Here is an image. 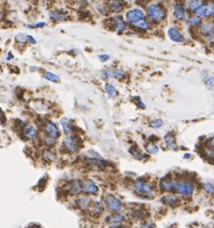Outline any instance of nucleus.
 I'll list each match as a JSON object with an SVG mask.
<instances>
[{"mask_svg":"<svg viewBox=\"0 0 214 228\" xmlns=\"http://www.w3.org/2000/svg\"><path fill=\"white\" fill-rule=\"evenodd\" d=\"M91 203V199L87 196H82L76 200V204L80 209H87Z\"/></svg>","mask_w":214,"mask_h":228,"instance_id":"a878e982","label":"nucleus"},{"mask_svg":"<svg viewBox=\"0 0 214 228\" xmlns=\"http://www.w3.org/2000/svg\"><path fill=\"white\" fill-rule=\"evenodd\" d=\"M140 228H152V224L151 223H143Z\"/></svg>","mask_w":214,"mask_h":228,"instance_id":"09e8293b","label":"nucleus"},{"mask_svg":"<svg viewBox=\"0 0 214 228\" xmlns=\"http://www.w3.org/2000/svg\"><path fill=\"white\" fill-rule=\"evenodd\" d=\"M174 16L178 21H183L185 18V11L182 4H177L174 9Z\"/></svg>","mask_w":214,"mask_h":228,"instance_id":"5701e85b","label":"nucleus"},{"mask_svg":"<svg viewBox=\"0 0 214 228\" xmlns=\"http://www.w3.org/2000/svg\"><path fill=\"white\" fill-rule=\"evenodd\" d=\"M204 153H205V156H206L207 158H209V159H214V151H213V150L207 149V150L204 151Z\"/></svg>","mask_w":214,"mask_h":228,"instance_id":"c03bdc74","label":"nucleus"},{"mask_svg":"<svg viewBox=\"0 0 214 228\" xmlns=\"http://www.w3.org/2000/svg\"><path fill=\"white\" fill-rule=\"evenodd\" d=\"M130 26L132 28H135L136 30H140V31H148L151 29V24L146 19H142V21H140L134 24H130Z\"/></svg>","mask_w":214,"mask_h":228,"instance_id":"412c9836","label":"nucleus"},{"mask_svg":"<svg viewBox=\"0 0 214 228\" xmlns=\"http://www.w3.org/2000/svg\"><path fill=\"white\" fill-rule=\"evenodd\" d=\"M91 155H92V158H96V159H102V157L97 154V152H94V151H91Z\"/></svg>","mask_w":214,"mask_h":228,"instance_id":"49530a36","label":"nucleus"},{"mask_svg":"<svg viewBox=\"0 0 214 228\" xmlns=\"http://www.w3.org/2000/svg\"><path fill=\"white\" fill-rule=\"evenodd\" d=\"M124 219H125V218L124 216H121V214H113V216H111L108 218V221H109L110 223L116 224V223L123 222Z\"/></svg>","mask_w":214,"mask_h":228,"instance_id":"c756f323","label":"nucleus"},{"mask_svg":"<svg viewBox=\"0 0 214 228\" xmlns=\"http://www.w3.org/2000/svg\"><path fill=\"white\" fill-rule=\"evenodd\" d=\"M187 22H188V24H190L192 26H198V25L201 24V18L198 17V16L191 17L190 18H188Z\"/></svg>","mask_w":214,"mask_h":228,"instance_id":"473e14b6","label":"nucleus"},{"mask_svg":"<svg viewBox=\"0 0 214 228\" xmlns=\"http://www.w3.org/2000/svg\"><path fill=\"white\" fill-rule=\"evenodd\" d=\"M95 9L97 10V12L99 13V14L104 15V16H107L110 13L108 8H107V6H104L102 4H96L95 5Z\"/></svg>","mask_w":214,"mask_h":228,"instance_id":"7c9ffc66","label":"nucleus"},{"mask_svg":"<svg viewBox=\"0 0 214 228\" xmlns=\"http://www.w3.org/2000/svg\"><path fill=\"white\" fill-rule=\"evenodd\" d=\"M196 14L198 17L204 18L214 16V1H210L204 4L203 7H201L198 11H196Z\"/></svg>","mask_w":214,"mask_h":228,"instance_id":"0eeeda50","label":"nucleus"},{"mask_svg":"<svg viewBox=\"0 0 214 228\" xmlns=\"http://www.w3.org/2000/svg\"><path fill=\"white\" fill-rule=\"evenodd\" d=\"M124 7V4L122 0H109L107 3V8L111 13H120Z\"/></svg>","mask_w":214,"mask_h":228,"instance_id":"f8f14e48","label":"nucleus"},{"mask_svg":"<svg viewBox=\"0 0 214 228\" xmlns=\"http://www.w3.org/2000/svg\"><path fill=\"white\" fill-rule=\"evenodd\" d=\"M176 181L171 179H162L160 181L159 187L163 191H175Z\"/></svg>","mask_w":214,"mask_h":228,"instance_id":"4468645a","label":"nucleus"},{"mask_svg":"<svg viewBox=\"0 0 214 228\" xmlns=\"http://www.w3.org/2000/svg\"><path fill=\"white\" fill-rule=\"evenodd\" d=\"M104 202H105L106 207L112 212L119 213V212H121L122 209H123V205L121 203V201H120L118 198H116L115 196H113V195L107 196L105 198V200H104Z\"/></svg>","mask_w":214,"mask_h":228,"instance_id":"423d86ee","label":"nucleus"},{"mask_svg":"<svg viewBox=\"0 0 214 228\" xmlns=\"http://www.w3.org/2000/svg\"><path fill=\"white\" fill-rule=\"evenodd\" d=\"M69 191L71 193H79L83 191V183L81 181H73L69 185Z\"/></svg>","mask_w":214,"mask_h":228,"instance_id":"aec40b11","label":"nucleus"},{"mask_svg":"<svg viewBox=\"0 0 214 228\" xmlns=\"http://www.w3.org/2000/svg\"><path fill=\"white\" fill-rule=\"evenodd\" d=\"M25 38H26V42H27L28 44H30V45H37L36 39H35L34 37H32L31 35L26 34V35H25Z\"/></svg>","mask_w":214,"mask_h":228,"instance_id":"a19ab883","label":"nucleus"},{"mask_svg":"<svg viewBox=\"0 0 214 228\" xmlns=\"http://www.w3.org/2000/svg\"><path fill=\"white\" fill-rule=\"evenodd\" d=\"M63 145L65 146V148L70 152H76L79 148L77 140L73 136L66 137L63 141Z\"/></svg>","mask_w":214,"mask_h":228,"instance_id":"9b49d317","label":"nucleus"},{"mask_svg":"<svg viewBox=\"0 0 214 228\" xmlns=\"http://www.w3.org/2000/svg\"><path fill=\"white\" fill-rule=\"evenodd\" d=\"M44 128L46 132V136H51L55 139H57L60 136V130L55 123L51 121H45L44 124Z\"/></svg>","mask_w":214,"mask_h":228,"instance_id":"1a4fd4ad","label":"nucleus"},{"mask_svg":"<svg viewBox=\"0 0 214 228\" xmlns=\"http://www.w3.org/2000/svg\"><path fill=\"white\" fill-rule=\"evenodd\" d=\"M204 4H205L204 0H187V8L193 12L198 11Z\"/></svg>","mask_w":214,"mask_h":228,"instance_id":"6ab92c4d","label":"nucleus"},{"mask_svg":"<svg viewBox=\"0 0 214 228\" xmlns=\"http://www.w3.org/2000/svg\"><path fill=\"white\" fill-rule=\"evenodd\" d=\"M3 17H4V14H3L1 11H0V21H1V19L3 18Z\"/></svg>","mask_w":214,"mask_h":228,"instance_id":"3c124183","label":"nucleus"},{"mask_svg":"<svg viewBox=\"0 0 214 228\" xmlns=\"http://www.w3.org/2000/svg\"><path fill=\"white\" fill-rule=\"evenodd\" d=\"M147 16L153 23H160L166 18V10L161 4L151 3L147 7Z\"/></svg>","mask_w":214,"mask_h":228,"instance_id":"f257e3e1","label":"nucleus"},{"mask_svg":"<svg viewBox=\"0 0 214 228\" xmlns=\"http://www.w3.org/2000/svg\"><path fill=\"white\" fill-rule=\"evenodd\" d=\"M164 141L166 146L171 150H176L177 149V142H176V137L172 132L166 133L164 136Z\"/></svg>","mask_w":214,"mask_h":228,"instance_id":"a211bd4d","label":"nucleus"},{"mask_svg":"<svg viewBox=\"0 0 214 228\" xmlns=\"http://www.w3.org/2000/svg\"><path fill=\"white\" fill-rule=\"evenodd\" d=\"M104 88H105V91H106L107 94H108L109 97L115 98V97L118 96V91H117L116 87L114 85H112L110 83H105Z\"/></svg>","mask_w":214,"mask_h":228,"instance_id":"bb28decb","label":"nucleus"},{"mask_svg":"<svg viewBox=\"0 0 214 228\" xmlns=\"http://www.w3.org/2000/svg\"><path fill=\"white\" fill-rule=\"evenodd\" d=\"M125 77V73L121 69H110L107 68L101 72L102 78H114V79H123Z\"/></svg>","mask_w":214,"mask_h":228,"instance_id":"39448f33","label":"nucleus"},{"mask_svg":"<svg viewBox=\"0 0 214 228\" xmlns=\"http://www.w3.org/2000/svg\"><path fill=\"white\" fill-rule=\"evenodd\" d=\"M23 133L24 136L29 140H35L39 136L38 130L32 125H26L23 128Z\"/></svg>","mask_w":214,"mask_h":228,"instance_id":"ddd939ff","label":"nucleus"},{"mask_svg":"<svg viewBox=\"0 0 214 228\" xmlns=\"http://www.w3.org/2000/svg\"><path fill=\"white\" fill-rule=\"evenodd\" d=\"M200 32L204 36H209L214 34V25L210 22H204L200 28Z\"/></svg>","mask_w":214,"mask_h":228,"instance_id":"4be33fe9","label":"nucleus"},{"mask_svg":"<svg viewBox=\"0 0 214 228\" xmlns=\"http://www.w3.org/2000/svg\"><path fill=\"white\" fill-rule=\"evenodd\" d=\"M72 1H75V2H81L83 0H72Z\"/></svg>","mask_w":214,"mask_h":228,"instance_id":"864d4df0","label":"nucleus"},{"mask_svg":"<svg viewBox=\"0 0 214 228\" xmlns=\"http://www.w3.org/2000/svg\"><path fill=\"white\" fill-rule=\"evenodd\" d=\"M132 217L134 218L135 219H140L142 217H143V214H142V212H140V211H135V212H133L132 213Z\"/></svg>","mask_w":214,"mask_h":228,"instance_id":"37998d69","label":"nucleus"},{"mask_svg":"<svg viewBox=\"0 0 214 228\" xmlns=\"http://www.w3.org/2000/svg\"><path fill=\"white\" fill-rule=\"evenodd\" d=\"M43 77L48 80V81H51V82H60V80H61V78H60V77L58 75H56V73H52V72H44L43 73Z\"/></svg>","mask_w":214,"mask_h":228,"instance_id":"b1692460","label":"nucleus"},{"mask_svg":"<svg viewBox=\"0 0 214 228\" xmlns=\"http://www.w3.org/2000/svg\"><path fill=\"white\" fill-rule=\"evenodd\" d=\"M167 34H168L169 38L172 40L173 42H176V43H182L184 41V38L182 36V34L180 33L177 28L175 27H171L168 29V32H167Z\"/></svg>","mask_w":214,"mask_h":228,"instance_id":"2eb2a0df","label":"nucleus"},{"mask_svg":"<svg viewBox=\"0 0 214 228\" xmlns=\"http://www.w3.org/2000/svg\"><path fill=\"white\" fill-rule=\"evenodd\" d=\"M60 124L62 126V129L65 135H70L71 132V121L70 119L68 118H62L61 121H60Z\"/></svg>","mask_w":214,"mask_h":228,"instance_id":"393cba45","label":"nucleus"},{"mask_svg":"<svg viewBox=\"0 0 214 228\" xmlns=\"http://www.w3.org/2000/svg\"><path fill=\"white\" fill-rule=\"evenodd\" d=\"M125 19L129 24H134L145 19V14L141 9H131L125 13Z\"/></svg>","mask_w":214,"mask_h":228,"instance_id":"20e7f679","label":"nucleus"},{"mask_svg":"<svg viewBox=\"0 0 214 228\" xmlns=\"http://www.w3.org/2000/svg\"><path fill=\"white\" fill-rule=\"evenodd\" d=\"M208 144H209V146H210V148H211V149H214V136H212V137L209 138V140H208Z\"/></svg>","mask_w":214,"mask_h":228,"instance_id":"de8ad7c7","label":"nucleus"},{"mask_svg":"<svg viewBox=\"0 0 214 228\" xmlns=\"http://www.w3.org/2000/svg\"><path fill=\"white\" fill-rule=\"evenodd\" d=\"M13 58H14V55H13L11 52H9V53H8V56H7V60L13 59Z\"/></svg>","mask_w":214,"mask_h":228,"instance_id":"8fccbe9b","label":"nucleus"},{"mask_svg":"<svg viewBox=\"0 0 214 228\" xmlns=\"http://www.w3.org/2000/svg\"><path fill=\"white\" fill-rule=\"evenodd\" d=\"M103 211V207L101 205V203L98 202V201H97V202H95V204H94V212H95L97 214H101Z\"/></svg>","mask_w":214,"mask_h":228,"instance_id":"72a5a7b5","label":"nucleus"},{"mask_svg":"<svg viewBox=\"0 0 214 228\" xmlns=\"http://www.w3.org/2000/svg\"><path fill=\"white\" fill-rule=\"evenodd\" d=\"M190 157H191V155H189V154H186V155L183 156L184 159H188V158H190Z\"/></svg>","mask_w":214,"mask_h":228,"instance_id":"603ef678","label":"nucleus"},{"mask_svg":"<svg viewBox=\"0 0 214 228\" xmlns=\"http://www.w3.org/2000/svg\"><path fill=\"white\" fill-rule=\"evenodd\" d=\"M55 141H56V139H55V138H53V137H51V136H46V137H44V142H45L46 145H48V146L53 145V144L55 143Z\"/></svg>","mask_w":214,"mask_h":228,"instance_id":"ea45409f","label":"nucleus"},{"mask_svg":"<svg viewBox=\"0 0 214 228\" xmlns=\"http://www.w3.org/2000/svg\"><path fill=\"white\" fill-rule=\"evenodd\" d=\"M146 149H147V151H148V153H150V154H156L159 151L158 147L155 144H149L146 147Z\"/></svg>","mask_w":214,"mask_h":228,"instance_id":"f704fd0d","label":"nucleus"},{"mask_svg":"<svg viewBox=\"0 0 214 228\" xmlns=\"http://www.w3.org/2000/svg\"><path fill=\"white\" fill-rule=\"evenodd\" d=\"M83 191L86 193L96 194L98 191V187L92 180H86L83 182Z\"/></svg>","mask_w":214,"mask_h":228,"instance_id":"f3484780","label":"nucleus"},{"mask_svg":"<svg viewBox=\"0 0 214 228\" xmlns=\"http://www.w3.org/2000/svg\"><path fill=\"white\" fill-rule=\"evenodd\" d=\"M133 187H134V190L138 193L142 194V195L151 197V196H153V194H155V191H153L152 187L148 183L143 182V181H140V180L136 181Z\"/></svg>","mask_w":214,"mask_h":228,"instance_id":"7ed1b4c3","label":"nucleus"},{"mask_svg":"<svg viewBox=\"0 0 214 228\" xmlns=\"http://www.w3.org/2000/svg\"><path fill=\"white\" fill-rule=\"evenodd\" d=\"M137 100H136V104H137V106H139V107H141V108H146V104H143V102L141 100V99L140 98H136Z\"/></svg>","mask_w":214,"mask_h":228,"instance_id":"a18cd8bd","label":"nucleus"},{"mask_svg":"<svg viewBox=\"0 0 214 228\" xmlns=\"http://www.w3.org/2000/svg\"><path fill=\"white\" fill-rule=\"evenodd\" d=\"M178 196L174 195V194H168L164 197H162V202L166 205H174L178 201Z\"/></svg>","mask_w":214,"mask_h":228,"instance_id":"c85d7f7f","label":"nucleus"},{"mask_svg":"<svg viewBox=\"0 0 214 228\" xmlns=\"http://www.w3.org/2000/svg\"><path fill=\"white\" fill-rule=\"evenodd\" d=\"M175 191L182 196H190L194 191V185L189 181H183V182H176Z\"/></svg>","mask_w":214,"mask_h":228,"instance_id":"f03ea898","label":"nucleus"},{"mask_svg":"<svg viewBox=\"0 0 214 228\" xmlns=\"http://www.w3.org/2000/svg\"><path fill=\"white\" fill-rule=\"evenodd\" d=\"M56 155L54 154V152L49 150V149H45L43 152V159L45 160V162H53L55 159Z\"/></svg>","mask_w":214,"mask_h":228,"instance_id":"cd10ccee","label":"nucleus"},{"mask_svg":"<svg viewBox=\"0 0 214 228\" xmlns=\"http://www.w3.org/2000/svg\"><path fill=\"white\" fill-rule=\"evenodd\" d=\"M44 26H46V23L44 22H39L35 24H29L28 28H43Z\"/></svg>","mask_w":214,"mask_h":228,"instance_id":"58836bf2","label":"nucleus"},{"mask_svg":"<svg viewBox=\"0 0 214 228\" xmlns=\"http://www.w3.org/2000/svg\"><path fill=\"white\" fill-rule=\"evenodd\" d=\"M48 17L51 21L57 22H68L71 18L69 14L67 12L61 11V10H53L48 13Z\"/></svg>","mask_w":214,"mask_h":228,"instance_id":"6e6552de","label":"nucleus"},{"mask_svg":"<svg viewBox=\"0 0 214 228\" xmlns=\"http://www.w3.org/2000/svg\"><path fill=\"white\" fill-rule=\"evenodd\" d=\"M205 85L208 87L209 89H213L214 88V77L208 76L205 79Z\"/></svg>","mask_w":214,"mask_h":228,"instance_id":"e433bc0d","label":"nucleus"},{"mask_svg":"<svg viewBox=\"0 0 214 228\" xmlns=\"http://www.w3.org/2000/svg\"><path fill=\"white\" fill-rule=\"evenodd\" d=\"M110 22L112 28L115 31H117L119 34H121V33H123L126 29V22L124 21L121 16H115L111 18Z\"/></svg>","mask_w":214,"mask_h":228,"instance_id":"9d476101","label":"nucleus"},{"mask_svg":"<svg viewBox=\"0 0 214 228\" xmlns=\"http://www.w3.org/2000/svg\"><path fill=\"white\" fill-rule=\"evenodd\" d=\"M204 190L207 193H213L214 192V187L210 183H205V184H204Z\"/></svg>","mask_w":214,"mask_h":228,"instance_id":"4c0bfd02","label":"nucleus"},{"mask_svg":"<svg viewBox=\"0 0 214 228\" xmlns=\"http://www.w3.org/2000/svg\"><path fill=\"white\" fill-rule=\"evenodd\" d=\"M163 124L164 123H163V121L161 119H155L151 123V128H153V129H158V128H160V127H162Z\"/></svg>","mask_w":214,"mask_h":228,"instance_id":"c9c22d12","label":"nucleus"},{"mask_svg":"<svg viewBox=\"0 0 214 228\" xmlns=\"http://www.w3.org/2000/svg\"><path fill=\"white\" fill-rule=\"evenodd\" d=\"M98 59L101 62H106V61H108V60L110 59V56L108 54H105V53H103V54H99L98 55Z\"/></svg>","mask_w":214,"mask_h":228,"instance_id":"79ce46f5","label":"nucleus"},{"mask_svg":"<svg viewBox=\"0 0 214 228\" xmlns=\"http://www.w3.org/2000/svg\"><path fill=\"white\" fill-rule=\"evenodd\" d=\"M89 165H91V167H93L94 169L97 170H102L105 168L106 166V163L103 159H96V158H91L87 159Z\"/></svg>","mask_w":214,"mask_h":228,"instance_id":"dca6fc26","label":"nucleus"},{"mask_svg":"<svg viewBox=\"0 0 214 228\" xmlns=\"http://www.w3.org/2000/svg\"><path fill=\"white\" fill-rule=\"evenodd\" d=\"M129 153L133 156V158H135L137 159H142L144 158V155L142 154V152H140L136 147H131L129 149Z\"/></svg>","mask_w":214,"mask_h":228,"instance_id":"2f4dec72","label":"nucleus"}]
</instances>
